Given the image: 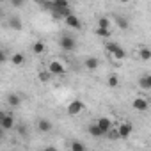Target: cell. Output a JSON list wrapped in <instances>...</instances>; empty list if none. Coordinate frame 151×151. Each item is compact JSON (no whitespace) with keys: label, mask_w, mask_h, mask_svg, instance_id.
<instances>
[{"label":"cell","mask_w":151,"mask_h":151,"mask_svg":"<svg viewBox=\"0 0 151 151\" xmlns=\"http://www.w3.org/2000/svg\"><path fill=\"white\" fill-rule=\"evenodd\" d=\"M107 50H109V53L110 55H114V59H117V60H123L124 57H126V52H124V48L121 46V45H117V43H107Z\"/></svg>","instance_id":"1"},{"label":"cell","mask_w":151,"mask_h":151,"mask_svg":"<svg viewBox=\"0 0 151 151\" xmlns=\"http://www.w3.org/2000/svg\"><path fill=\"white\" fill-rule=\"evenodd\" d=\"M84 109H86V103H84L82 100H73V101L68 105V114H69V116H78Z\"/></svg>","instance_id":"2"},{"label":"cell","mask_w":151,"mask_h":151,"mask_svg":"<svg viewBox=\"0 0 151 151\" xmlns=\"http://www.w3.org/2000/svg\"><path fill=\"white\" fill-rule=\"evenodd\" d=\"M14 126H16L14 124V117L11 114H6V112L0 114V128L2 130H13Z\"/></svg>","instance_id":"3"},{"label":"cell","mask_w":151,"mask_h":151,"mask_svg":"<svg viewBox=\"0 0 151 151\" xmlns=\"http://www.w3.org/2000/svg\"><path fill=\"white\" fill-rule=\"evenodd\" d=\"M59 45L66 52H73L75 48H77V41H75V37H71V36H62L60 41H59Z\"/></svg>","instance_id":"4"},{"label":"cell","mask_w":151,"mask_h":151,"mask_svg":"<svg viewBox=\"0 0 151 151\" xmlns=\"http://www.w3.org/2000/svg\"><path fill=\"white\" fill-rule=\"evenodd\" d=\"M117 130H119L121 139H128V137L132 135V132H133V124H132L130 121H123V123H119Z\"/></svg>","instance_id":"5"},{"label":"cell","mask_w":151,"mask_h":151,"mask_svg":"<svg viewBox=\"0 0 151 151\" xmlns=\"http://www.w3.org/2000/svg\"><path fill=\"white\" fill-rule=\"evenodd\" d=\"M87 132H89V135H91V137H96V139H100V137L107 135V133H105V130H103L96 121H94V123H91V124L87 126Z\"/></svg>","instance_id":"6"},{"label":"cell","mask_w":151,"mask_h":151,"mask_svg":"<svg viewBox=\"0 0 151 151\" xmlns=\"http://www.w3.org/2000/svg\"><path fill=\"white\" fill-rule=\"evenodd\" d=\"M48 69L52 71V75H62V73L66 71V68H64L62 62H59V60H52V62L48 64Z\"/></svg>","instance_id":"7"},{"label":"cell","mask_w":151,"mask_h":151,"mask_svg":"<svg viewBox=\"0 0 151 151\" xmlns=\"http://www.w3.org/2000/svg\"><path fill=\"white\" fill-rule=\"evenodd\" d=\"M132 107H133L135 110H139V112H144V110L149 109V103H147V100H144V98H135L133 103H132Z\"/></svg>","instance_id":"8"},{"label":"cell","mask_w":151,"mask_h":151,"mask_svg":"<svg viewBox=\"0 0 151 151\" xmlns=\"http://www.w3.org/2000/svg\"><path fill=\"white\" fill-rule=\"evenodd\" d=\"M66 23H68V27H71V29H77V30H80L82 29V23H80V20L75 16L73 13L69 14V16H66V20H64Z\"/></svg>","instance_id":"9"},{"label":"cell","mask_w":151,"mask_h":151,"mask_svg":"<svg viewBox=\"0 0 151 151\" xmlns=\"http://www.w3.org/2000/svg\"><path fill=\"white\" fill-rule=\"evenodd\" d=\"M84 66H86V69L94 71V69H98V68H100V60H98L96 57H87V59L84 60Z\"/></svg>","instance_id":"10"},{"label":"cell","mask_w":151,"mask_h":151,"mask_svg":"<svg viewBox=\"0 0 151 151\" xmlns=\"http://www.w3.org/2000/svg\"><path fill=\"white\" fill-rule=\"evenodd\" d=\"M7 105H9V107H14V109L20 107V105H22V96L16 94V93L9 94V96H7Z\"/></svg>","instance_id":"11"},{"label":"cell","mask_w":151,"mask_h":151,"mask_svg":"<svg viewBox=\"0 0 151 151\" xmlns=\"http://www.w3.org/2000/svg\"><path fill=\"white\" fill-rule=\"evenodd\" d=\"M37 130L41 133H48V132H52V123L48 119H39L37 121Z\"/></svg>","instance_id":"12"},{"label":"cell","mask_w":151,"mask_h":151,"mask_svg":"<svg viewBox=\"0 0 151 151\" xmlns=\"http://www.w3.org/2000/svg\"><path fill=\"white\" fill-rule=\"evenodd\" d=\"M139 86H140V89L149 91L151 89V75H144V77H140L139 78Z\"/></svg>","instance_id":"13"},{"label":"cell","mask_w":151,"mask_h":151,"mask_svg":"<svg viewBox=\"0 0 151 151\" xmlns=\"http://www.w3.org/2000/svg\"><path fill=\"white\" fill-rule=\"evenodd\" d=\"M96 123H98V124L105 130V133H109V130L112 128V119H109V117H100Z\"/></svg>","instance_id":"14"},{"label":"cell","mask_w":151,"mask_h":151,"mask_svg":"<svg viewBox=\"0 0 151 151\" xmlns=\"http://www.w3.org/2000/svg\"><path fill=\"white\" fill-rule=\"evenodd\" d=\"M139 57H140V60H151V48L140 46L139 48Z\"/></svg>","instance_id":"15"},{"label":"cell","mask_w":151,"mask_h":151,"mask_svg":"<svg viewBox=\"0 0 151 151\" xmlns=\"http://www.w3.org/2000/svg\"><path fill=\"white\" fill-rule=\"evenodd\" d=\"M11 62H13V66H22V64L25 62V55H23V53H20V52H16V53H13Z\"/></svg>","instance_id":"16"},{"label":"cell","mask_w":151,"mask_h":151,"mask_svg":"<svg viewBox=\"0 0 151 151\" xmlns=\"http://www.w3.org/2000/svg\"><path fill=\"white\" fill-rule=\"evenodd\" d=\"M114 22H116V25H117L119 29H123V30L128 29V20H126L124 16H114Z\"/></svg>","instance_id":"17"},{"label":"cell","mask_w":151,"mask_h":151,"mask_svg":"<svg viewBox=\"0 0 151 151\" xmlns=\"http://www.w3.org/2000/svg\"><path fill=\"white\" fill-rule=\"evenodd\" d=\"M45 50H46V46H45V43H43V41H36V43H34V46H32V52H34L36 55H41Z\"/></svg>","instance_id":"18"},{"label":"cell","mask_w":151,"mask_h":151,"mask_svg":"<svg viewBox=\"0 0 151 151\" xmlns=\"http://www.w3.org/2000/svg\"><path fill=\"white\" fill-rule=\"evenodd\" d=\"M53 2V9H66L69 7V0H52Z\"/></svg>","instance_id":"19"},{"label":"cell","mask_w":151,"mask_h":151,"mask_svg":"<svg viewBox=\"0 0 151 151\" xmlns=\"http://www.w3.org/2000/svg\"><path fill=\"white\" fill-rule=\"evenodd\" d=\"M9 27L14 30H22V20L20 18H11L9 20Z\"/></svg>","instance_id":"20"},{"label":"cell","mask_w":151,"mask_h":151,"mask_svg":"<svg viewBox=\"0 0 151 151\" xmlns=\"http://www.w3.org/2000/svg\"><path fill=\"white\" fill-rule=\"evenodd\" d=\"M37 78H39L41 82H48V80L52 78V71H50V69H48V71H41Z\"/></svg>","instance_id":"21"},{"label":"cell","mask_w":151,"mask_h":151,"mask_svg":"<svg viewBox=\"0 0 151 151\" xmlns=\"http://www.w3.org/2000/svg\"><path fill=\"white\" fill-rule=\"evenodd\" d=\"M96 34H98L100 37H109V36H110V29H103V27H98V29H96Z\"/></svg>","instance_id":"22"},{"label":"cell","mask_w":151,"mask_h":151,"mask_svg":"<svg viewBox=\"0 0 151 151\" xmlns=\"http://www.w3.org/2000/svg\"><path fill=\"white\" fill-rule=\"evenodd\" d=\"M71 151H86V144H82V142H71Z\"/></svg>","instance_id":"23"},{"label":"cell","mask_w":151,"mask_h":151,"mask_svg":"<svg viewBox=\"0 0 151 151\" xmlns=\"http://www.w3.org/2000/svg\"><path fill=\"white\" fill-rule=\"evenodd\" d=\"M98 27L110 29V20H109V18H105V16H103V18H100V20H98Z\"/></svg>","instance_id":"24"},{"label":"cell","mask_w":151,"mask_h":151,"mask_svg":"<svg viewBox=\"0 0 151 151\" xmlns=\"http://www.w3.org/2000/svg\"><path fill=\"white\" fill-rule=\"evenodd\" d=\"M16 130H18V133H20L22 137H27V135H29V128H27L25 124H16Z\"/></svg>","instance_id":"25"},{"label":"cell","mask_w":151,"mask_h":151,"mask_svg":"<svg viewBox=\"0 0 151 151\" xmlns=\"http://www.w3.org/2000/svg\"><path fill=\"white\" fill-rule=\"evenodd\" d=\"M107 135H109V139H112V140H116V139H121V135H119V130H117V128H114V130L110 128Z\"/></svg>","instance_id":"26"},{"label":"cell","mask_w":151,"mask_h":151,"mask_svg":"<svg viewBox=\"0 0 151 151\" xmlns=\"http://www.w3.org/2000/svg\"><path fill=\"white\" fill-rule=\"evenodd\" d=\"M107 84H109V87H117L119 86V78L116 77V75H112V77H109V82Z\"/></svg>","instance_id":"27"},{"label":"cell","mask_w":151,"mask_h":151,"mask_svg":"<svg viewBox=\"0 0 151 151\" xmlns=\"http://www.w3.org/2000/svg\"><path fill=\"white\" fill-rule=\"evenodd\" d=\"M11 4H13L14 7H22V6L25 4V0H11Z\"/></svg>","instance_id":"28"},{"label":"cell","mask_w":151,"mask_h":151,"mask_svg":"<svg viewBox=\"0 0 151 151\" xmlns=\"http://www.w3.org/2000/svg\"><path fill=\"white\" fill-rule=\"evenodd\" d=\"M121 2H123V4H128V2H130V0H121Z\"/></svg>","instance_id":"29"},{"label":"cell","mask_w":151,"mask_h":151,"mask_svg":"<svg viewBox=\"0 0 151 151\" xmlns=\"http://www.w3.org/2000/svg\"><path fill=\"white\" fill-rule=\"evenodd\" d=\"M32 2H41V0H32Z\"/></svg>","instance_id":"30"}]
</instances>
